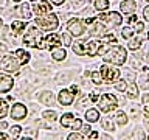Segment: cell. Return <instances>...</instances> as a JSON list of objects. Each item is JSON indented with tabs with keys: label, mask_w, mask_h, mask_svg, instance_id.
I'll return each instance as SVG.
<instances>
[{
	"label": "cell",
	"mask_w": 149,
	"mask_h": 140,
	"mask_svg": "<svg viewBox=\"0 0 149 140\" xmlns=\"http://www.w3.org/2000/svg\"><path fill=\"white\" fill-rule=\"evenodd\" d=\"M126 58H127V53H126L124 47L121 45H113L110 48H107L102 55V61L104 62H110L115 65H123L126 62Z\"/></svg>",
	"instance_id": "1"
},
{
	"label": "cell",
	"mask_w": 149,
	"mask_h": 140,
	"mask_svg": "<svg viewBox=\"0 0 149 140\" xmlns=\"http://www.w3.org/2000/svg\"><path fill=\"white\" fill-rule=\"evenodd\" d=\"M102 47V42H96V41H79L74 42V45H72L73 51L76 55H88V56H95L100 53Z\"/></svg>",
	"instance_id": "2"
},
{
	"label": "cell",
	"mask_w": 149,
	"mask_h": 140,
	"mask_svg": "<svg viewBox=\"0 0 149 140\" xmlns=\"http://www.w3.org/2000/svg\"><path fill=\"white\" fill-rule=\"evenodd\" d=\"M36 25L42 28L44 31H50V30H56L59 25V20H58V16L53 13H48V14H44V16H37L36 17Z\"/></svg>",
	"instance_id": "3"
},
{
	"label": "cell",
	"mask_w": 149,
	"mask_h": 140,
	"mask_svg": "<svg viewBox=\"0 0 149 140\" xmlns=\"http://www.w3.org/2000/svg\"><path fill=\"white\" fill-rule=\"evenodd\" d=\"M42 39H44V37H42L40 30H37L34 25H31V27H28V33L25 34V37H23V44L31 47V48H39Z\"/></svg>",
	"instance_id": "4"
},
{
	"label": "cell",
	"mask_w": 149,
	"mask_h": 140,
	"mask_svg": "<svg viewBox=\"0 0 149 140\" xmlns=\"http://www.w3.org/2000/svg\"><path fill=\"white\" fill-rule=\"evenodd\" d=\"M98 106H100V111H102V112H110V111H115L118 107V100L112 93H104L100 98Z\"/></svg>",
	"instance_id": "5"
},
{
	"label": "cell",
	"mask_w": 149,
	"mask_h": 140,
	"mask_svg": "<svg viewBox=\"0 0 149 140\" xmlns=\"http://www.w3.org/2000/svg\"><path fill=\"white\" fill-rule=\"evenodd\" d=\"M84 23H86V25H90V28H88L90 36H93V37H102L106 34V28L101 23V20H98V19H86Z\"/></svg>",
	"instance_id": "6"
},
{
	"label": "cell",
	"mask_w": 149,
	"mask_h": 140,
	"mask_svg": "<svg viewBox=\"0 0 149 140\" xmlns=\"http://www.w3.org/2000/svg\"><path fill=\"white\" fill-rule=\"evenodd\" d=\"M19 67H20V61H19L16 56H11V55L3 56V59H2V69L5 70V72L17 73L19 72Z\"/></svg>",
	"instance_id": "7"
},
{
	"label": "cell",
	"mask_w": 149,
	"mask_h": 140,
	"mask_svg": "<svg viewBox=\"0 0 149 140\" xmlns=\"http://www.w3.org/2000/svg\"><path fill=\"white\" fill-rule=\"evenodd\" d=\"M61 125L62 128H68V129H81L82 128V123L79 118H74L72 114H64L62 118H61Z\"/></svg>",
	"instance_id": "8"
},
{
	"label": "cell",
	"mask_w": 149,
	"mask_h": 140,
	"mask_svg": "<svg viewBox=\"0 0 149 140\" xmlns=\"http://www.w3.org/2000/svg\"><path fill=\"white\" fill-rule=\"evenodd\" d=\"M98 20L107 22V23H110V25H113V27H118V25H121V22H123V17L120 16V13L112 11V13H102V14H100V19H98Z\"/></svg>",
	"instance_id": "9"
},
{
	"label": "cell",
	"mask_w": 149,
	"mask_h": 140,
	"mask_svg": "<svg viewBox=\"0 0 149 140\" xmlns=\"http://www.w3.org/2000/svg\"><path fill=\"white\" fill-rule=\"evenodd\" d=\"M100 72L102 75V79H106V81H109V83L116 81L120 76V70L115 69V67H109V65H101Z\"/></svg>",
	"instance_id": "10"
},
{
	"label": "cell",
	"mask_w": 149,
	"mask_h": 140,
	"mask_svg": "<svg viewBox=\"0 0 149 140\" xmlns=\"http://www.w3.org/2000/svg\"><path fill=\"white\" fill-rule=\"evenodd\" d=\"M59 41H61V36H59V34H50V36H47V37H44V39H42L39 48H40V50H44V48L53 50L54 47H59V45H61Z\"/></svg>",
	"instance_id": "11"
},
{
	"label": "cell",
	"mask_w": 149,
	"mask_h": 140,
	"mask_svg": "<svg viewBox=\"0 0 149 140\" xmlns=\"http://www.w3.org/2000/svg\"><path fill=\"white\" fill-rule=\"evenodd\" d=\"M26 114H28V111H26L25 104H22V103H16L11 107V117L14 120H23L26 117Z\"/></svg>",
	"instance_id": "12"
},
{
	"label": "cell",
	"mask_w": 149,
	"mask_h": 140,
	"mask_svg": "<svg viewBox=\"0 0 149 140\" xmlns=\"http://www.w3.org/2000/svg\"><path fill=\"white\" fill-rule=\"evenodd\" d=\"M58 100L61 103V106H70L74 100V93L72 90H68V89H62L58 95Z\"/></svg>",
	"instance_id": "13"
},
{
	"label": "cell",
	"mask_w": 149,
	"mask_h": 140,
	"mask_svg": "<svg viewBox=\"0 0 149 140\" xmlns=\"http://www.w3.org/2000/svg\"><path fill=\"white\" fill-rule=\"evenodd\" d=\"M68 30H70V34L78 37L84 33V25L79 19H72V20L68 22Z\"/></svg>",
	"instance_id": "14"
},
{
	"label": "cell",
	"mask_w": 149,
	"mask_h": 140,
	"mask_svg": "<svg viewBox=\"0 0 149 140\" xmlns=\"http://www.w3.org/2000/svg\"><path fill=\"white\" fill-rule=\"evenodd\" d=\"M33 11L36 13V16H44V14L51 13V5L48 2H39L33 5Z\"/></svg>",
	"instance_id": "15"
},
{
	"label": "cell",
	"mask_w": 149,
	"mask_h": 140,
	"mask_svg": "<svg viewBox=\"0 0 149 140\" xmlns=\"http://www.w3.org/2000/svg\"><path fill=\"white\" fill-rule=\"evenodd\" d=\"M120 9L123 14H134L137 9V2L135 0H123L120 3Z\"/></svg>",
	"instance_id": "16"
},
{
	"label": "cell",
	"mask_w": 149,
	"mask_h": 140,
	"mask_svg": "<svg viewBox=\"0 0 149 140\" xmlns=\"http://www.w3.org/2000/svg\"><path fill=\"white\" fill-rule=\"evenodd\" d=\"M14 86V81L8 75H0V92H9Z\"/></svg>",
	"instance_id": "17"
},
{
	"label": "cell",
	"mask_w": 149,
	"mask_h": 140,
	"mask_svg": "<svg viewBox=\"0 0 149 140\" xmlns=\"http://www.w3.org/2000/svg\"><path fill=\"white\" fill-rule=\"evenodd\" d=\"M51 56H53L54 61H64L67 53H65V50L61 48V47H54V48L51 50Z\"/></svg>",
	"instance_id": "18"
},
{
	"label": "cell",
	"mask_w": 149,
	"mask_h": 140,
	"mask_svg": "<svg viewBox=\"0 0 149 140\" xmlns=\"http://www.w3.org/2000/svg\"><path fill=\"white\" fill-rule=\"evenodd\" d=\"M86 120L90 121V123H95V121L100 120V112H98L96 109H88L86 112Z\"/></svg>",
	"instance_id": "19"
},
{
	"label": "cell",
	"mask_w": 149,
	"mask_h": 140,
	"mask_svg": "<svg viewBox=\"0 0 149 140\" xmlns=\"http://www.w3.org/2000/svg\"><path fill=\"white\" fill-rule=\"evenodd\" d=\"M16 58L20 61V64H26L28 61H30V53H28V51H25V50H20V48H19V50L16 51Z\"/></svg>",
	"instance_id": "20"
},
{
	"label": "cell",
	"mask_w": 149,
	"mask_h": 140,
	"mask_svg": "<svg viewBox=\"0 0 149 140\" xmlns=\"http://www.w3.org/2000/svg\"><path fill=\"white\" fill-rule=\"evenodd\" d=\"M39 100L44 103V104H47V106H51L54 103V98H53V93H51V92H44L40 95Z\"/></svg>",
	"instance_id": "21"
},
{
	"label": "cell",
	"mask_w": 149,
	"mask_h": 140,
	"mask_svg": "<svg viewBox=\"0 0 149 140\" xmlns=\"http://www.w3.org/2000/svg\"><path fill=\"white\" fill-rule=\"evenodd\" d=\"M20 16L25 19V20H28V19L31 17V9H30V3H23L20 5Z\"/></svg>",
	"instance_id": "22"
},
{
	"label": "cell",
	"mask_w": 149,
	"mask_h": 140,
	"mask_svg": "<svg viewBox=\"0 0 149 140\" xmlns=\"http://www.w3.org/2000/svg\"><path fill=\"white\" fill-rule=\"evenodd\" d=\"M127 97L130 98V100H134V98H137L138 97V89H137V86H135V83H132L130 86H127Z\"/></svg>",
	"instance_id": "23"
},
{
	"label": "cell",
	"mask_w": 149,
	"mask_h": 140,
	"mask_svg": "<svg viewBox=\"0 0 149 140\" xmlns=\"http://www.w3.org/2000/svg\"><path fill=\"white\" fill-rule=\"evenodd\" d=\"M11 30L16 33V34H19V33H22L23 30H25V22H20V20H16V22H13V25H11Z\"/></svg>",
	"instance_id": "24"
},
{
	"label": "cell",
	"mask_w": 149,
	"mask_h": 140,
	"mask_svg": "<svg viewBox=\"0 0 149 140\" xmlns=\"http://www.w3.org/2000/svg\"><path fill=\"white\" fill-rule=\"evenodd\" d=\"M95 8L98 11H106L109 8V0H95Z\"/></svg>",
	"instance_id": "25"
},
{
	"label": "cell",
	"mask_w": 149,
	"mask_h": 140,
	"mask_svg": "<svg viewBox=\"0 0 149 140\" xmlns=\"http://www.w3.org/2000/svg\"><path fill=\"white\" fill-rule=\"evenodd\" d=\"M101 125H102V129L109 131V132L115 129V125L112 123V120H110V118H102V120H101Z\"/></svg>",
	"instance_id": "26"
},
{
	"label": "cell",
	"mask_w": 149,
	"mask_h": 140,
	"mask_svg": "<svg viewBox=\"0 0 149 140\" xmlns=\"http://www.w3.org/2000/svg\"><path fill=\"white\" fill-rule=\"evenodd\" d=\"M116 123L121 125V126H124L126 123H127V115L124 114V112H116Z\"/></svg>",
	"instance_id": "27"
},
{
	"label": "cell",
	"mask_w": 149,
	"mask_h": 140,
	"mask_svg": "<svg viewBox=\"0 0 149 140\" xmlns=\"http://www.w3.org/2000/svg\"><path fill=\"white\" fill-rule=\"evenodd\" d=\"M140 47H141V39L140 37H137V39H132L129 42V48L130 50H138Z\"/></svg>",
	"instance_id": "28"
},
{
	"label": "cell",
	"mask_w": 149,
	"mask_h": 140,
	"mask_svg": "<svg viewBox=\"0 0 149 140\" xmlns=\"http://www.w3.org/2000/svg\"><path fill=\"white\" fill-rule=\"evenodd\" d=\"M6 112H8V104H6V101H5V100H0V120H2L3 117L6 115Z\"/></svg>",
	"instance_id": "29"
},
{
	"label": "cell",
	"mask_w": 149,
	"mask_h": 140,
	"mask_svg": "<svg viewBox=\"0 0 149 140\" xmlns=\"http://www.w3.org/2000/svg\"><path fill=\"white\" fill-rule=\"evenodd\" d=\"M44 118L48 120V121H54L56 118H58V115H56L54 111H45L44 112Z\"/></svg>",
	"instance_id": "30"
},
{
	"label": "cell",
	"mask_w": 149,
	"mask_h": 140,
	"mask_svg": "<svg viewBox=\"0 0 149 140\" xmlns=\"http://www.w3.org/2000/svg\"><path fill=\"white\" fill-rule=\"evenodd\" d=\"M134 31H135V30H132L130 27H124L123 31H121V34H123L124 39H130V37H132V34H134Z\"/></svg>",
	"instance_id": "31"
},
{
	"label": "cell",
	"mask_w": 149,
	"mask_h": 140,
	"mask_svg": "<svg viewBox=\"0 0 149 140\" xmlns=\"http://www.w3.org/2000/svg\"><path fill=\"white\" fill-rule=\"evenodd\" d=\"M92 81L95 83V84H101L102 83V75L100 73V72H92Z\"/></svg>",
	"instance_id": "32"
},
{
	"label": "cell",
	"mask_w": 149,
	"mask_h": 140,
	"mask_svg": "<svg viewBox=\"0 0 149 140\" xmlns=\"http://www.w3.org/2000/svg\"><path fill=\"white\" fill-rule=\"evenodd\" d=\"M115 89H116V90H120V92H124L126 89H127V84H126L124 79H121V81L115 83Z\"/></svg>",
	"instance_id": "33"
},
{
	"label": "cell",
	"mask_w": 149,
	"mask_h": 140,
	"mask_svg": "<svg viewBox=\"0 0 149 140\" xmlns=\"http://www.w3.org/2000/svg\"><path fill=\"white\" fill-rule=\"evenodd\" d=\"M61 41H64L62 44H64L65 47H70V45H72V37H70V34H62V36H61Z\"/></svg>",
	"instance_id": "34"
},
{
	"label": "cell",
	"mask_w": 149,
	"mask_h": 140,
	"mask_svg": "<svg viewBox=\"0 0 149 140\" xmlns=\"http://www.w3.org/2000/svg\"><path fill=\"white\" fill-rule=\"evenodd\" d=\"M20 131H22L20 126H13L11 128V137H17V135L20 134Z\"/></svg>",
	"instance_id": "35"
},
{
	"label": "cell",
	"mask_w": 149,
	"mask_h": 140,
	"mask_svg": "<svg viewBox=\"0 0 149 140\" xmlns=\"http://www.w3.org/2000/svg\"><path fill=\"white\" fill-rule=\"evenodd\" d=\"M82 139H84V135L78 134V132H73V134L68 135V140H82Z\"/></svg>",
	"instance_id": "36"
},
{
	"label": "cell",
	"mask_w": 149,
	"mask_h": 140,
	"mask_svg": "<svg viewBox=\"0 0 149 140\" xmlns=\"http://www.w3.org/2000/svg\"><path fill=\"white\" fill-rule=\"evenodd\" d=\"M143 28H144V25H143L141 22H137V23H135V31H137V33L143 31Z\"/></svg>",
	"instance_id": "37"
},
{
	"label": "cell",
	"mask_w": 149,
	"mask_h": 140,
	"mask_svg": "<svg viewBox=\"0 0 149 140\" xmlns=\"http://www.w3.org/2000/svg\"><path fill=\"white\" fill-rule=\"evenodd\" d=\"M134 137H137V139H144V134L141 132V131H135V132H134Z\"/></svg>",
	"instance_id": "38"
},
{
	"label": "cell",
	"mask_w": 149,
	"mask_h": 140,
	"mask_svg": "<svg viewBox=\"0 0 149 140\" xmlns=\"http://www.w3.org/2000/svg\"><path fill=\"white\" fill-rule=\"evenodd\" d=\"M143 16H144L146 20H149V6H146V8L143 9Z\"/></svg>",
	"instance_id": "39"
},
{
	"label": "cell",
	"mask_w": 149,
	"mask_h": 140,
	"mask_svg": "<svg viewBox=\"0 0 149 140\" xmlns=\"http://www.w3.org/2000/svg\"><path fill=\"white\" fill-rule=\"evenodd\" d=\"M87 137H88V139H98V137H100V134H98L96 131H93V132H90V134L87 135Z\"/></svg>",
	"instance_id": "40"
},
{
	"label": "cell",
	"mask_w": 149,
	"mask_h": 140,
	"mask_svg": "<svg viewBox=\"0 0 149 140\" xmlns=\"http://www.w3.org/2000/svg\"><path fill=\"white\" fill-rule=\"evenodd\" d=\"M8 51V48H6V45H3V44H0V55H5Z\"/></svg>",
	"instance_id": "41"
},
{
	"label": "cell",
	"mask_w": 149,
	"mask_h": 140,
	"mask_svg": "<svg viewBox=\"0 0 149 140\" xmlns=\"http://www.w3.org/2000/svg\"><path fill=\"white\" fill-rule=\"evenodd\" d=\"M90 126H88V125H86V126H84V128H82V131H84V134H86V135H88V134H90Z\"/></svg>",
	"instance_id": "42"
},
{
	"label": "cell",
	"mask_w": 149,
	"mask_h": 140,
	"mask_svg": "<svg viewBox=\"0 0 149 140\" xmlns=\"http://www.w3.org/2000/svg\"><path fill=\"white\" fill-rule=\"evenodd\" d=\"M143 104H149V93H144L143 95Z\"/></svg>",
	"instance_id": "43"
},
{
	"label": "cell",
	"mask_w": 149,
	"mask_h": 140,
	"mask_svg": "<svg viewBox=\"0 0 149 140\" xmlns=\"http://www.w3.org/2000/svg\"><path fill=\"white\" fill-rule=\"evenodd\" d=\"M70 90H72L74 95H76V93H79V87H78V86H72V89H70Z\"/></svg>",
	"instance_id": "44"
},
{
	"label": "cell",
	"mask_w": 149,
	"mask_h": 140,
	"mask_svg": "<svg viewBox=\"0 0 149 140\" xmlns=\"http://www.w3.org/2000/svg\"><path fill=\"white\" fill-rule=\"evenodd\" d=\"M50 2L53 3V5H62V3L65 2V0H50Z\"/></svg>",
	"instance_id": "45"
},
{
	"label": "cell",
	"mask_w": 149,
	"mask_h": 140,
	"mask_svg": "<svg viewBox=\"0 0 149 140\" xmlns=\"http://www.w3.org/2000/svg\"><path fill=\"white\" fill-rule=\"evenodd\" d=\"M90 100H92V101H96V100H98V93H92V95H90Z\"/></svg>",
	"instance_id": "46"
},
{
	"label": "cell",
	"mask_w": 149,
	"mask_h": 140,
	"mask_svg": "<svg viewBox=\"0 0 149 140\" xmlns=\"http://www.w3.org/2000/svg\"><path fill=\"white\" fill-rule=\"evenodd\" d=\"M129 20H130V22H137V16H135V14H132V16L129 17Z\"/></svg>",
	"instance_id": "47"
},
{
	"label": "cell",
	"mask_w": 149,
	"mask_h": 140,
	"mask_svg": "<svg viewBox=\"0 0 149 140\" xmlns=\"http://www.w3.org/2000/svg\"><path fill=\"white\" fill-rule=\"evenodd\" d=\"M6 123H5V121H2V123H0V129H5V128H6Z\"/></svg>",
	"instance_id": "48"
},
{
	"label": "cell",
	"mask_w": 149,
	"mask_h": 140,
	"mask_svg": "<svg viewBox=\"0 0 149 140\" xmlns=\"http://www.w3.org/2000/svg\"><path fill=\"white\" fill-rule=\"evenodd\" d=\"M0 139H9V135H6V134H3V132H0Z\"/></svg>",
	"instance_id": "49"
},
{
	"label": "cell",
	"mask_w": 149,
	"mask_h": 140,
	"mask_svg": "<svg viewBox=\"0 0 149 140\" xmlns=\"http://www.w3.org/2000/svg\"><path fill=\"white\" fill-rule=\"evenodd\" d=\"M73 3H76V5H81V3H82V0H73Z\"/></svg>",
	"instance_id": "50"
},
{
	"label": "cell",
	"mask_w": 149,
	"mask_h": 140,
	"mask_svg": "<svg viewBox=\"0 0 149 140\" xmlns=\"http://www.w3.org/2000/svg\"><path fill=\"white\" fill-rule=\"evenodd\" d=\"M0 28H2V19H0Z\"/></svg>",
	"instance_id": "51"
},
{
	"label": "cell",
	"mask_w": 149,
	"mask_h": 140,
	"mask_svg": "<svg viewBox=\"0 0 149 140\" xmlns=\"http://www.w3.org/2000/svg\"><path fill=\"white\" fill-rule=\"evenodd\" d=\"M13 2H20V0H13Z\"/></svg>",
	"instance_id": "52"
},
{
	"label": "cell",
	"mask_w": 149,
	"mask_h": 140,
	"mask_svg": "<svg viewBox=\"0 0 149 140\" xmlns=\"http://www.w3.org/2000/svg\"><path fill=\"white\" fill-rule=\"evenodd\" d=\"M0 69H2V61H0Z\"/></svg>",
	"instance_id": "53"
},
{
	"label": "cell",
	"mask_w": 149,
	"mask_h": 140,
	"mask_svg": "<svg viewBox=\"0 0 149 140\" xmlns=\"http://www.w3.org/2000/svg\"><path fill=\"white\" fill-rule=\"evenodd\" d=\"M148 37H149V34H148Z\"/></svg>",
	"instance_id": "54"
},
{
	"label": "cell",
	"mask_w": 149,
	"mask_h": 140,
	"mask_svg": "<svg viewBox=\"0 0 149 140\" xmlns=\"http://www.w3.org/2000/svg\"><path fill=\"white\" fill-rule=\"evenodd\" d=\"M148 2H149V0H148Z\"/></svg>",
	"instance_id": "55"
}]
</instances>
